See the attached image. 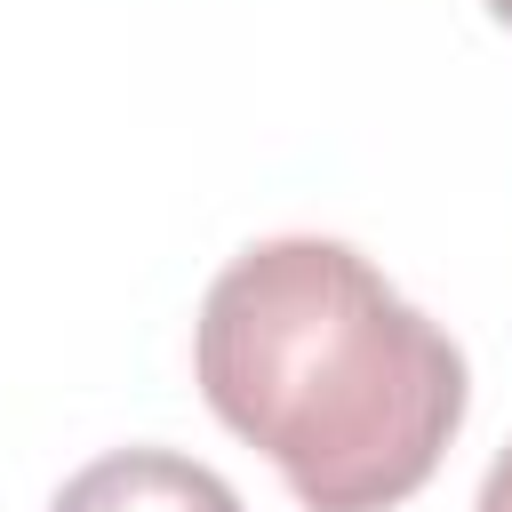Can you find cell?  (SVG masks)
<instances>
[{
	"instance_id": "6da1fadb",
	"label": "cell",
	"mask_w": 512,
	"mask_h": 512,
	"mask_svg": "<svg viewBox=\"0 0 512 512\" xmlns=\"http://www.w3.org/2000/svg\"><path fill=\"white\" fill-rule=\"evenodd\" d=\"M208 408L280 464L304 512L408 504L464 424V352L360 248L288 232L240 248L192 328Z\"/></svg>"
},
{
	"instance_id": "7a4b0ae2",
	"label": "cell",
	"mask_w": 512,
	"mask_h": 512,
	"mask_svg": "<svg viewBox=\"0 0 512 512\" xmlns=\"http://www.w3.org/2000/svg\"><path fill=\"white\" fill-rule=\"evenodd\" d=\"M48 512H240L232 480L176 448H112L80 464Z\"/></svg>"
},
{
	"instance_id": "3957f363",
	"label": "cell",
	"mask_w": 512,
	"mask_h": 512,
	"mask_svg": "<svg viewBox=\"0 0 512 512\" xmlns=\"http://www.w3.org/2000/svg\"><path fill=\"white\" fill-rule=\"evenodd\" d=\"M480 512H512V440L496 448V464H488V480H480Z\"/></svg>"
},
{
	"instance_id": "277c9868",
	"label": "cell",
	"mask_w": 512,
	"mask_h": 512,
	"mask_svg": "<svg viewBox=\"0 0 512 512\" xmlns=\"http://www.w3.org/2000/svg\"><path fill=\"white\" fill-rule=\"evenodd\" d=\"M488 16H496V24H512V0H488Z\"/></svg>"
}]
</instances>
